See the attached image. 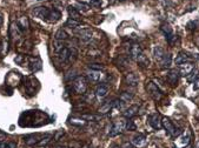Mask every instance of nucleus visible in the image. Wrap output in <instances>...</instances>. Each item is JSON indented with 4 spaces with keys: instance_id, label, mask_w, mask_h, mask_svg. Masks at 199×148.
I'll return each instance as SVG.
<instances>
[{
    "instance_id": "f257e3e1",
    "label": "nucleus",
    "mask_w": 199,
    "mask_h": 148,
    "mask_svg": "<svg viewBox=\"0 0 199 148\" xmlns=\"http://www.w3.org/2000/svg\"><path fill=\"white\" fill-rule=\"evenodd\" d=\"M33 14L35 17L45 20V21H47V23H51V24L57 23L61 17V14L58 10H54V8L50 10L47 7H37V8L33 10Z\"/></svg>"
},
{
    "instance_id": "f03ea898",
    "label": "nucleus",
    "mask_w": 199,
    "mask_h": 148,
    "mask_svg": "<svg viewBox=\"0 0 199 148\" xmlns=\"http://www.w3.org/2000/svg\"><path fill=\"white\" fill-rule=\"evenodd\" d=\"M161 126L164 127V129L167 132V134L172 136V137H178L182 134V131L171 121L169 118H163L161 119Z\"/></svg>"
},
{
    "instance_id": "7ed1b4c3",
    "label": "nucleus",
    "mask_w": 199,
    "mask_h": 148,
    "mask_svg": "<svg viewBox=\"0 0 199 148\" xmlns=\"http://www.w3.org/2000/svg\"><path fill=\"white\" fill-rule=\"evenodd\" d=\"M146 91L148 95L155 100V101H159L161 98H163V93L159 89V87L157 86L153 81H146Z\"/></svg>"
},
{
    "instance_id": "20e7f679",
    "label": "nucleus",
    "mask_w": 199,
    "mask_h": 148,
    "mask_svg": "<svg viewBox=\"0 0 199 148\" xmlns=\"http://www.w3.org/2000/svg\"><path fill=\"white\" fill-rule=\"evenodd\" d=\"M73 88L78 94H85L87 89V80L84 77L79 75L73 80Z\"/></svg>"
},
{
    "instance_id": "39448f33",
    "label": "nucleus",
    "mask_w": 199,
    "mask_h": 148,
    "mask_svg": "<svg viewBox=\"0 0 199 148\" xmlns=\"http://www.w3.org/2000/svg\"><path fill=\"white\" fill-rule=\"evenodd\" d=\"M147 120L150 126L153 128V129H160L161 128V119H160V115L159 113H152L147 116Z\"/></svg>"
},
{
    "instance_id": "423d86ee",
    "label": "nucleus",
    "mask_w": 199,
    "mask_h": 148,
    "mask_svg": "<svg viewBox=\"0 0 199 148\" xmlns=\"http://www.w3.org/2000/svg\"><path fill=\"white\" fill-rule=\"evenodd\" d=\"M138 81H139V78L136 73L133 72H130V73H126L125 77H124V82L130 86V87H136L138 85Z\"/></svg>"
},
{
    "instance_id": "0eeeda50",
    "label": "nucleus",
    "mask_w": 199,
    "mask_h": 148,
    "mask_svg": "<svg viewBox=\"0 0 199 148\" xmlns=\"http://www.w3.org/2000/svg\"><path fill=\"white\" fill-rule=\"evenodd\" d=\"M125 128V125L124 122L118 120V121H114L112 123V127H111V131H110V136H115V135H119L123 129Z\"/></svg>"
},
{
    "instance_id": "6e6552de",
    "label": "nucleus",
    "mask_w": 199,
    "mask_h": 148,
    "mask_svg": "<svg viewBox=\"0 0 199 148\" xmlns=\"http://www.w3.org/2000/svg\"><path fill=\"white\" fill-rule=\"evenodd\" d=\"M193 69H194V66L191 62H185V64L179 65V73H180V75H184V77L190 75Z\"/></svg>"
},
{
    "instance_id": "1a4fd4ad",
    "label": "nucleus",
    "mask_w": 199,
    "mask_h": 148,
    "mask_svg": "<svg viewBox=\"0 0 199 148\" xmlns=\"http://www.w3.org/2000/svg\"><path fill=\"white\" fill-rule=\"evenodd\" d=\"M40 136L38 134H31V135H26L24 137V141L27 146H38L39 141H40Z\"/></svg>"
},
{
    "instance_id": "9d476101",
    "label": "nucleus",
    "mask_w": 199,
    "mask_h": 148,
    "mask_svg": "<svg viewBox=\"0 0 199 148\" xmlns=\"http://www.w3.org/2000/svg\"><path fill=\"white\" fill-rule=\"evenodd\" d=\"M142 53V46L139 44H133L131 47H130V55L132 59L137 60L138 56Z\"/></svg>"
},
{
    "instance_id": "9b49d317",
    "label": "nucleus",
    "mask_w": 199,
    "mask_h": 148,
    "mask_svg": "<svg viewBox=\"0 0 199 148\" xmlns=\"http://www.w3.org/2000/svg\"><path fill=\"white\" fill-rule=\"evenodd\" d=\"M86 77L87 79L91 81V82H98L100 81L103 74L100 73V71H93V69H90L87 73H86Z\"/></svg>"
},
{
    "instance_id": "f8f14e48",
    "label": "nucleus",
    "mask_w": 199,
    "mask_h": 148,
    "mask_svg": "<svg viewBox=\"0 0 199 148\" xmlns=\"http://www.w3.org/2000/svg\"><path fill=\"white\" fill-rule=\"evenodd\" d=\"M17 26H18L19 31H20L21 33H24L25 31H27L29 27L27 18H26V17H21V18H19V19L17 20Z\"/></svg>"
},
{
    "instance_id": "ddd939ff",
    "label": "nucleus",
    "mask_w": 199,
    "mask_h": 148,
    "mask_svg": "<svg viewBox=\"0 0 199 148\" xmlns=\"http://www.w3.org/2000/svg\"><path fill=\"white\" fill-rule=\"evenodd\" d=\"M178 80H179V72L176 71V69H172L167 73V81L170 82L172 86L177 85L178 83Z\"/></svg>"
},
{
    "instance_id": "4468645a",
    "label": "nucleus",
    "mask_w": 199,
    "mask_h": 148,
    "mask_svg": "<svg viewBox=\"0 0 199 148\" xmlns=\"http://www.w3.org/2000/svg\"><path fill=\"white\" fill-rule=\"evenodd\" d=\"M138 110H139V106L138 105H133V106L128 107L123 114H124V116L126 119H131V118H133V116H136L138 114Z\"/></svg>"
},
{
    "instance_id": "2eb2a0df",
    "label": "nucleus",
    "mask_w": 199,
    "mask_h": 148,
    "mask_svg": "<svg viewBox=\"0 0 199 148\" xmlns=\"http://www.w3.org/2000/svg\"><path fill=\"white\" fill-rule=\"evenodd\" d=\"M132 143L136 146V148H142V147H144L145 143H146V137L142 134L136 135V136L132 139Z\"/></svg>"
},
{
    "instance_id": "dca6fc26",
    "label": "nucleus",
    "mask_w": 199,
    "mask_h": 148,
    "mask_svg": "<svg viewBox=\"0 0 199 148\" xmlns=\"http://www.w3.org/2000/svg\"><path fill=\"white\" fill-rule=\"evenodd\" d=\"M165 51H164V48L163 47H160V46H156L155 48H153V55H155V59H156V61L158 62H160L161 61V59L164 58V55H165Z\"/></svg>"
},
{
    "instance_id": "f3484780",
    "label": "nucleus",
    "mask_w": 199,
    "mask_h": 148,
    "mask_svg": "<svg viewBox=\"0 0 199 148\" xmlns=\"http://www.w3.org/2000/svg\"><path fill=\"white\" fill-rule=\"evenodd\" d=\"M107 93H109V87L105 86V85H99V86L97 87V89H96V95H97V98H99V99L105 98V96L107 95Z\"/></svg>"
},
{
    "instance_id": "a211bd4d",
    "label": "nucleus",
    "mask_w": 199,
    "mask_h": 148,
    "mask_svg": "<svg viewBox=\"0 0 199 148\" xmlns=\"http://www.w3.org/2000/svg\"><path fill=\"white\" fill-rule=\"evenodd\" d=\"M191 61V58L185 53V52H180L178 54V56L176 58V64L177 65H182V64H185V62H190Z\"/></svg>"
},
{
    "instance_id": "6ab92c4d",
    "label": "nucleus",
    "mask_w": 199,
    "mask_h": 148,
    "mask_svg": "<svg viewBox=\"0 0 199 148\" xmlns=\"http://www.w3.org/2000/svg\"><path fill=\"white\" fill-rule=\"evenodd\" d=\"M112 108H113V101H106V102L99 108L98 113H99V114H107V113H110V112L112 110Z\"/></svg>"
},
{
    "instance_id": "aec40b11",
    "label": "nucleus",
    "mask_w": 199,
    "mask_h": 148,
    "mask_svg": "<svg viewBox=\"0 0 199 148\" xmlns=\"http://www.w3.org/2000/svg\"><path fill=\"white\" fill-rule=\"evenodd\" d=\"M69 14H70V18H71V19H74V20H77V21H81V15H80L79 11H78L75 7L70 6V7H69Z\"/></svg>"
},
{
    "instance_id": "412c9836",
    "label": "nucleus",
    "mask_w": 199,
    "mask_h": 148,
    "mask_svg": "<svg viewBox=\"0 0 199 148\" xmlns=\"http://www.w3.org/2000/svg\"><path fill=\"white\" fill-rule=\"evenodd\" d=\"M137 61H138V64H139V66L142 68H146L148 67V65H150V60H148V58L145 55V54H140L139 56H138V59H137Z\"/></svg>"
},
{
    "instance_id": "4be33fe9",
    "label": "nucleus",
    "mask_w": 199,
    "mask_h": 148,
    "mask_svg": "<svg viewBox=\"0 0 199 148\" xmlns=\"http://www.w3.org/2000/svg\"><path fill=\"white\" fill-rule=\"evenodd\" d=\"M79 35H80V38L83 39L84 41H91L92 40V31L91 29H81L80 32H79Z\"/></svg>"
},
{
    "instance_id": "5701e85b",
    "label": "nucleus",
    "mask_w": 199,
    "mask_h": 148,
    "mask_svg": "<svg viewBox=\"0 0 199 148\" xmlns=\"http://www.w3.org/2000/svg\"><path fill=\"white\" fill-rule=\"evenodd\" d=\"M171 61H172V58H171V54L166 53L164 55V58L161 59V61L159 62V65L161 66L163 68H166V67H170L171 65Z\"/></svg>"
},
{
    "instance_id": "b1692460",
    "label": "nucleus",
    "mask_w": 199,
    "mask_h": 148,
    "mask_svg": "<svg viewBox=\"0 0 199 148\" xmlns=\"http://www.w3.org/2000/svg\"><path fill=\"white\" fill-rule=\"evenodd\" d=\"M115 64H117L118 67L120 66V68H125L128 65V60L126 58H124L123 55H119V56L115 59Z\"/></svg>"
},
{
    "instance_id": "393cba45",
    "label": "nucleus",
    "mask_w": 199,
    "mask_h": 148,
    "mask_svg": "<svg viewBox=\"0 0 199 148\" xmlns=\"http://www.w3.org/2000/svg\"><path fill=\"white\" fill-rule=\"evenodd\" d=\"M134 98V94L133 93H131V92H123L121 94H120V96H119V99L123 101V102H130L132 99Z\"/></svg>"
},
{
    "instance_id": "a878e982",
    "label": "nucleus",
    "mask_w": 199,
    "mask_h": 148,
    "mask_svg": "<svg viewBox=\"0 0 199 148\" xmlns=\"http://www.w3.org/2000/svg\"><path fill=\"white\" fill-rule=\"evenodd\" d=\"M69 38V34L64 31V29H59L56 35H54V40H60V41H65Z\"/></svg>"
},
{
    "instance_id": "bb28decb",
    "label": "nucleus",
    "mask_w": 199,
    "mask_h": 148,
    "mask_svg": "<svg viewBox=\"0 0 199 148\" xmlns=\"http://www.w3.org/2000/svg\"><path fill=\"white\" fill-rule=\"evenodd\" d=\"M73 126H78V127H84L86 125V120H84L83 118H79V119H75V118H72L71 120H70Z\"/></svg>"
},
{
    "instance_id": "cd10ccee",
    "label": "nucleus",
    "mask_w": 199,
    "mask_h": 148,
    "mask_svg": "<svg viewBox=\"0 0 199 148\" xmlns=\"http://www.w3.org/2000/svg\"><path fill=\"white\" fill-rule=\"evenodd\" d=\"M0 148H17V143L13 141H0Z\"/></svg>"
},
{
    "instance_id": "c85d7f7f",
    "label": "nucleus",
    "mask_w": 199,
    "mask_h": 148,
    "mask_svg": "<svg viewBox=\"0 0 199 148\" xmlns=\"http://www.w3.org/2000/svg\"><path fill=\"white\" fill-rule=\"evenodd\" d=\"M51 139H52V136L50 134H46L45 136H43L41 139H40V141H39V143H38V146H46L47 143H50L51 142Z\"/></svg>"
},
{
    "instance_id": "c756f323",
    "label": "nucleus",
    "mask_w": 199,
    "mask_h": 148,
    "mask_svg": "<svg viewBox=\"0 0 199 148\" xmlns=\"http://www.w3.org/2000/svg\"><path fill=\"white\" fill-rule=\"evenodd\" d=\"M80 24H81V21H77V20L70 18V19L67 20V23H66V26L71 27V28H77V27L80 26Z\"/></svg>"
},
{
    "instance_id": "7c9ffc66",
    "label": "nucleus",
    "mask_w": 199,
    "mask_h": 148,
    "mask_svg": "<svg viewBox=\"0 0 199 148\" xmlns=\"http://www.w3.org/2000/svg\"><path fill=\"white\" fill-rule=\"evenodd\" d=\"M80 118H83L86 121H97V120H99V116L92 115V114H83Z\"/></svg>"
},
{
    "instance_id": "2f4dec72",
    "label": "nucleus",
    "mask_w": 199,
    "mask_h": 148,
    "mask_svg": "<svg viewBox=\"0 0 199 148\" xmlns=\"http://www.w3.org/2000/svg\"><path fill=\"white\" fill-rule=\"evenodd\" d=\"M161 31L164 32V34L167 37V35H170V34H172V28L170 27V25L169 24H164V25H161Z\"/></svg>"
},
{
    "instance_id": "473e14b6",
    "label": "nucleus",
    "mask_w": 199,
    "mask_h": 148,
    "mask_svg": "<svg viewBox=\"0 0 199 148\" xmlns=\"http://www.w3.org/2000/svg\"><path fill=\"white\" fill-rule=\"evenodd\" d=\"M88 67H90V69H93V71H103L104 69V66L98 62H91L88 65Z\"/></svg>"
},
{
    "instance_id": "72a5a7b5",
    "label": "nucleus",
    "mask_w": 199,
    "mask_h": 148,
    "mask_svg": "<svg viewBox=\"0 0 199 148\" xmlns=\"http://www.w3.org/2000/svg\"><path fill=\"white\" fill-rule=\"evenodd\" d=\"M125 128H126V131L132 132V131H136V129H137V126L134 125V122L132 121V120H128V121L126 122V125H125Z\"/></svg>"
},
{
    "instance_id": "f704fd0d",
    "label": "nucleus",
    "mask_w": 199,
    "mask_h": 148,
    "mask_svg": "<svg viewBox=\"0 0 199 148\" xmlns=\"http://www.w3.org/2000/svg\"><path fill=\"white\" fill-rule=\"evenodd\" d=\"M198 75H199L198 71H197V69H193V71L191 72V74H190V75H187V77H188L187 79H188V81H190V82H193V81L196 80V78H197Z\"/></svg>"
},
{
    "instance_id": "c9c22d12",
    "label": "nucleus",
    "mask_w": 199,
    "mask_h": 148,
    "mask_svg": "<svg viewBox=\"0 0 199 148\" xmlns=\"http://www.w3.org/2000/svg\"><path fill=\"white\" fill-rule=\"evenodd\" d=\"M77 7H78V8H77L78 11H83V12L88 11V8H90V6L84 4V2H78V4H77Z\"/></svg>"
},
{
    "instance_id": "e433bc0d",
    "label": "nucleus",
    "mask_w": 199,
    "mask_h": 148,
    "mask_svg": "<svg viewBox=\"0 0 199 148\" xmlns=\"http://www.w3.org/2000/svg\"><path fill=\"white\" fill-rule=\"evenodd\" d=\"M124 104H125V102H123L120 99H117V100L113 101V107L117 108V109H121L123 106H124Z\"/></svg>"
},
{
    "instance_id": "4c0bfd02",
    "label": "nucleus",
    "mask_w": 199,
    "mask_h": 148,
    "mask_svg": "<svg viewBox=\"0 0 199 148\" xmlns=\"http://www.w3.org/2000/svg\"><path fill=\"white\" fill-rule=\"evenodd\" d=\"M90 5L92 7H100L101 6V0H90Z\"/></svg>"
},
{
    "instance_id": "58836bf2",
    "label": "nucleus",
    "mask_w": 199,
    "mask_h": 148,
    "mask_svg": "<svg viewBox=\"0 0 199 148\" xmlns=\"http://www.w3.org/2000/svg\"><path fill=\"white\" fill-rule=\"evenodd\" d=\"M121 148H136V146L133 143H131V142H124Z\"/></svg>"
},
{
    "instance_id": "ea45409f",
    "label": "nucleus",
    "mask_w": 199,
    "mask_h": 148,
    "mask_svg": "<svg viewBox=\"0 0 199 148\" xmlns=\"http://www.w3.org/2000/svg\"><path fill=\"white\" fill-rule=\"evenodd\" d=\"M193 88L194 89H199V75L196 78V80L193 81Z\"/></svg>"
},
{
    "instance_id": "a19ab883",
    "label": "nucleus",
    "mask_w": 199,
    "mask_h": 148,
    "mask_svg": "<svg viewBox=\"0 0 199 148\" xmlns=\"http://www.w3.org/2000/svg\"><path fill=\"white\" fill-rule=\"evenodd\" d=\"M61 135H64V132H63V131H60V132H58L57 133V135H56V137H54V139H56V140H59V137H60V136H61Z\"/></svg>"
},
{
    "instance_id": "79ce46f5",
    "label": "nucleus",
    "mask_w": 199,
    "mask_h": 148,
    "mask_svg": "<svg viewBox=\"0 0 199 148\" xmlns=\"http://www.w3.org/2000/svg\"><path fill=\"white\" fill-rule=\"evenodd\" d=\"M54 148H67L66 146H63V145H57V146H54Z\"/></svg>"
},
{
    "instance_id": "37998d69",
    "label": "nucleus",
    "mask_w": 199,
    "mask_h": 148,
    "mask_svg": "<svg viewBox=\"0 0 199 148\" xmlns=\"http://www.w3.org/2000/svg\"><path fill=\"white\" fill-rule=\"evenodd\" d=\"M197 46L199 47V37H198V39H197Z\"/></svg>"
},
{
    "instance_id": "c03bdc74",
    "label": "nucleus",
    "mask_w": 199,
    "mask_h": 148,
    "mask_svg": "<svg viewBox=\"0 0 199 148\" xmlns=\"http://www.w3.org/2000/svg\"><path fill=\"white\" fill-rule=\"evenodd\" d=\"M1 23H2V18L0 17V26H1Z\"/></svg>"
},
{
    "instance_id": "a18cd8bd",
    "label": "nucleus",
    "mask_w": 199,
    "mask_h": 148,
    "mask_svg": "<svg viewBox=\"0 0 199 148\" xmlns=\"http://www.w3.org/2000/svg\"><path fill=\"white\" fill-rule=\"evenodd\" d=\"M112 148H121V147H119V146H112Z\"/></svg>"
},
{
    "instance_id": "49530a36",
    "label": "nucleus",
    "mask_w": 199,
    "mask_h": 148,
    "mask_svg": "<svg viewBox=\"0 0 199 148\" xmlns=\"http://www.w3.org/2000/svg\"><path fill=\"white\" fill-rule=\"evenodd\" d=\"M86 148H92V147H91V146H87V147H86Z\"/></svg>"
},
{
    "instance_id": "de8ad7c7",
    "label": "nucleus",
    "mask_w": 199,
    "mask_h": 148,
    "mask_svg": "<svg viewBox=\"0 0 199 148\" xmlns=\"http://www.w3.org/2000/svg\"><path fill=\"white\" fill-rule=\"evenodd\" d=\"M198 119H199V115H198Z\"/></svg>"
}]
</instances>
